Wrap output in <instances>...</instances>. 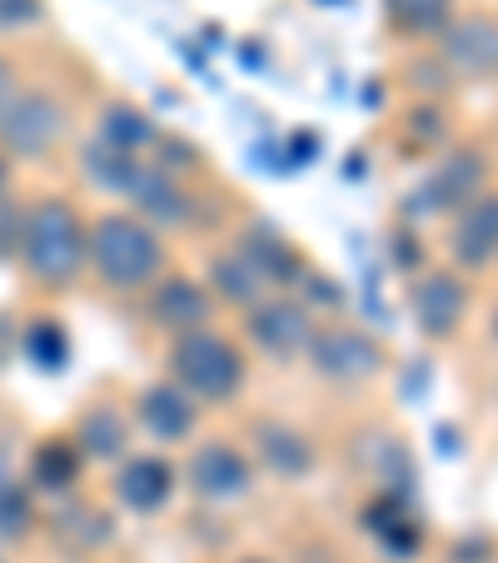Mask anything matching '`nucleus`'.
Listing matches in <instances>:
<instances>
[{
    "instance_id": "12",
    "label": "nucleus",
    "mask_w": 498,
    "mask_h": 563,
    "mask_svg": "<svg viewBox=\"0 0 498 563\" xmlns=\"http://www.w3.org/2000/svg\"><path fill=\"white\" fill-rule=\"evenodd\" d=\"M234 250H240L250 265H255V275L265 279V285H279V289H289L295 279H305L309 275V265H305V255H299V245L289 240L279 224H269V220H250L240 234H234Z\"/></svg>"
},
{
    "instance_id": "19",
    "label": "nucleus",
    "mask_w": 498,
    "mask_h": 563,
    "mask_svg": "<svg viewBox=\"0 0 498 563\" xmlns=\"http://www.w3.org/2000/svg\"><path fill=\"white\" fill-rule=\"evenodd\" d=\"M204 285L220 305H234V309H255L265 299V279L255 275V265L240 255V250H214L210 265H204Z\"/></svg>"
},
{
    "instance_id": "22",
    "label": "nucleus",
    "mask_w": 498,
    "mask_h": 563,
    "mask_svg": "<svg viewBox=\"0 0 498 563\" xmlns=\"http://www.w3.org/2000/svg\"><path fill=\"white\" fill-rule=\"evenodd\" d=\"M96 135L106 140V145H115V150H130V155H145V150L159 145V130L150 125V115L145 110H135V106H125V100H110V106L100 110Z\"/></svg>"
},
{
    "instance_id": "14",
    "label": "nucleus",
    "mask_w": 498,
    "mask_h": 563,
    "mask_svg": "<svg viewBox=\"0 0 498 563\" xmlns=\"http://www.w3.org/2000/svg\"><path fill=\"white\" fill-rule=\"evenodd\" d=\"M135 419L159 444H185L195 434V424H200V405L175 379H159L135 394Z\"/></svg>"
},
{
    "instance_id": "6",
    "label": "nucleus",
    "mask_w": 498,
    "mask_h": 563,
    "mask_svg": "<svg viewBox=\"0 0 498 563\" xmlns=\"http://www.w3.org/2000/svg\"><path fill=\"white\" fill-rule=\"evenodd\" d=\"M314 314H309L299 299L275 295V299H259L255 309H244V340L255 344L265 360L289 364L299 354H309V340H314Z\"/></svg>"
},
{
    "instance_id": "4",
    "label": "nucleus",
    "mask_w": 498,
    "mask_h": 563,
    "mask_svg": "<svg viewBox=\"0 0 498 563\" xmlns=\"http://www.w3.org/2000/svg\"><path fill=\"white\" fill-rule=\"evenodd\" d=\"M65 110L51 90H15L11 106L0 110V150L21 159H41L60 145Z\"/></svg>"
},
{
    "instance_id": "28",
    "label": "nucleus",
    "mask_w": 498,
    "mask_h": 563,
    "mask_svg": "<svg viewBox=\"0 0 498 563\" xmlns=\"http://www.w3.org/2000/svg\"><path fill=\"white\" fill-rule=\"evenodd\" d=\"M5 185H11V155L0 150V200H5Z\"/></svg>"
},
{
    "instance_id": "26",
    "label": "nucleus",
    "mask_w": 498,
    "mask_h": 563,
    "mask_svg": "<svg viewBox=\"0 0 498 563\" xmlns=\"http://www.w3.org/2000/svg\"><path fill=\"white\" fill-rule=\"evenodd\" d=\"M25 214L21 205L0 200V260H21V240H25Z\"/></svg>"
},
{
    "instance_id": "23",
    "label": "nucleus",
    "mask_w": 498,
    "mask_h": 563,
    "mask_svg": "<svg viewBox=\"0 0 498 563\" xmlns=\"http://www.w3.org/2000/svg\"><path fill=\"white\" fill-rule=\"evenodd\" d=\"M35 529V504H31V484L0 459V543H21Z\"/></svg>"
},
{
    "instance_id": "20",
    "label": "nucleus",
    "mask_w": 498,
    "mask_h": 563,
    "mask_svg": "<svg viewBox=\"0 0 498 563\" xmlns=\"http://www.w3.org/2000/svg\"><path fill=\"white\" fill-rule=\"evenodd\" d=\"M80 468H86V454L75 439H45L31 459V489L41 494H70L80 484Z\"/></svg>"
},
{
    "instance_id": "18",
    "label": "nucleus",
    "mask_w": 498,
    "mask_h": 563,
    "mask_svg": "<svg viewBox=\"0 0 498 563\" xmlns=\"http://www.w3.org/2000/svg\"><path fill=\"white\" fill-rule=\"evenodd\" d=\"M75 444H80V454L86 459H96V464H120V459L130 454L125 415H120L115 405H106V399L86 405L80 409V419H75Z\"/></svg>"
},
{
    "instance_id": "30",
    "label": "nucleus",
    "mask_w": 498,
    "mask_h": 563,
    "mask_svg": "<svg viewBox=\"0 0 498 563\" xmlns=\"http://www.w3.org/2000/svg\"><path fill=\"white\" fill-rule=\"evenodd\" d=\"M494 324H498V319H494ZM494 334H498V330H494Z\"/></svg>"
},
{
    "instance_id": "1",
    "label": "nucleus",
    "mask_w": 498,
    "mask_h": 563,
    "mask_svg": "<svg viewBox=\"0 0 498 563\" xmlns=\"http://www.w3.org/2000/svg\"><path fill=\"white\" fill-rule=\"evenodd\" d=\"M165 234L135 210H106L90 220V275L110 295H150L165 279Z\"/></svg>"
},
{
    "instance_id": "29",
    "label": "nucleus",
    "mask_w": 498,
    "mask_h": 563,
    "mask_svg": "<svg viewBox=\"0 0 498 563\" xmlns=\"http://www.w3.org/2000/svg\"><path fill=\"white\" fill-rule=\"evenodd\" d=\"M244 563H269V559H244Z\"/></svg>"
},
{
    "instance_id": "2",
    "label": "nucleus",
    "mask_w": 498,
    "mask_h": 563,
    "mask_svg": "<svg viewBox=\"0 0 498 563\" xmlns=\"http://www.w3.org/2000/svg\"><path fill=\"white\" fill-rule=\"evenodd\" d=\"M21 269L41 289H70L80 269H90V224L75 214L65 195H45L25 214Z\"/></svg>"
},
{
    "instance_id": "24",
    "label": "nucleus",
    "mask_w": 498,
    "mask_h": 563,
    "mask_svg": "<svg viewBox=\"0 0 498 563\" xmlns=\"http://www.w3.org/2000/svg\"><path fill=\"white\" fill-rule=\"evenodd\" d=\"M389 21L403 35H444L449 31V0H389Z\"/></svg>"
},
{
    "instance_id": "16",
    "label": "nucleus",
    "mask_w": 498,
    "mask_h": 563,
    "mask_svg": "<svg viewBox=\"0 0 498 563\" xmlns=\"http://www.w3.org/2000/svg\"><path fill=\"white\" fill-rule=\"evenodd\" d=\"M250 444H255L259 464H265L275 478H285V484L309 478V468H314V459H319L314 444H309V434H299V429L285 424V419H255Z\"/></svg>"
},
{
    "instance_id": "21",
    "label": "nucleus",
    "mask_w": 498,
    "mask_h": 563,
    "mask_svg": "<svg viewBox=\"0 0 498 563\" xmlns=\"http://www.w3.org/2000/svg\"><path fill=\"white\" fill-rule=\"evenodd\" d=\"M80 165H86V180L100 185L106 195H130V185H135V175L145 170V159L130 155V150H115L106 145V140H90L86 155H80Z\"/></svg>"
},
{
    "instance_id": "9",
    "label": "nucleus",
    "mask_w": 498,
    "mask_h": 563,
    "mask_svg": "<svg viewBox=\"0 0 498 563\" xmlns=\"http://www.w3.org/2000/svg\"><path fill=\"white\" fill-rule=\"evenodd\" d=\"M214 305H220V299L210 295V285H200V279H190V275H165L145 295V324H155V330H165L170 340H180V334H195L210 324Z\"/></svg>"
},
{
    "instance_id": "17",
    "label": "nucleus",
    "mask_w": 498,
    "mask_h": 563,
    "mask_svg": "<svg viewBox=\"0 0 498 563\" xmlns=\"http://www.w3.org/2000/svg\"><path fill=\"white\" fill-rule=\"evenodd\" d=\"M439 45H444V60L458 75H478V80L498 75V21H488V15H458V21H449Z\"/></svg>"
},
{
    "instance_id": "27",
    "label": "nucleus",
    "mask_w": 498,
    "mask_h": 563,
    "mask_svg": "<svg viewBox=\"0 0 498 563\" xmlns=\"http://www.w3.org/2000/svg\"><path fill=\"white\" fill-rule=\"evenodd\" d=\"M11 96H15V75H11V65L0 60V110L11 106Z\"/></svg>"
},
{
    "instance_id": "13",
    "label": "nucleus",
    "mask_w": 498,
    "mask_h": 563,
    "mask_svg": "<svg viewBox=\"0 0 498 563\" xmlns=\"http://www.w3.org/2000/svg\"><path fill=\"white\" fill-rule=\"evenodd\" d=\"M175 484H180V474H175L170 459H159V454H125L115 464L110 494H115L130 514H159L165 504L175 499Z\"/></svg>"
},
{
    "instance_id": "10",
    "label": "nucleus",
    "mask_w": 498,
    "mask_h": 563,
    "mask_svg": "<svg viewBox=\"0 0 498 563\" xmlns=\"http://www.w3.org/2000/svg\"><path fill=\"white\" fill-rule=\"evenodd\" d=\"M130 205H135L140 220H150L155 230H175V224H195V214H200V200H195V190L185 185V175L165 170V165H150L135 175V185H130L125 195Z\"/></svg>"
},
{
    "instance_id": "3",
    "label": "nucleus",
    "mask_w": 498,
    "mask_h": 563,
    "mask_svg": "<svg viewBox=\"0 0 498 563\" xmlns=\"http://www.w3.org/2000/svg\"><path fill=\"white\" fill-rule=\"evenodd\" d=\"M165 364H170V379L190 394L195 405H230V399L244 394V384H250V360H244V350L230 334L214 330V324L170 340Z\"/></svg>"
},
{
    "instance_id": "11",
    "label": "nucleus",
    "mask_w": 498,
    "mask_h": 563,
    "mask_svg": "<svg viewBox=\"0 0 498 563\" xmlns=\"http://www.w3.org/2000/svg\"><path fill=\"white\" fill-rule=\"evenodd\" d=\"M409 309H413V324H419L424 340H454L458 324H464V314H468L464 275H454V269H434V275L413 279Z\"/></svg>"
},
{
    "instance_id": "25",
    "label": "nucleus",
    "mask_w": 498,
    "mask_h": 563,
    "mask_svg": "<svg viewBox=\"0 0 498 563\" xmlns=\"http://www.w3.org/2000/svg\"><path fill=\"white\" fill-rule=\"evenodd\" d=\"M25 350H31L45 369H60L70 344H65V334L55 330V319H35V330H31V340H25Z\"/></svg>"
},
{
    "instance_id": "7",
    "label": "nucleus",
    "mask_w": 498,
    "mask_h": 563,
    "mask_svg": "<svg viewBox=\"0 0 498 563\" xmlns=\"http://www.w3.org/2000/svg\"><path fill=\"white\" fill-rule=\"evenodd\" d=\"M309 369L329 384H359L384 369V350L359 324H319L309 340Z\"/></svg>"
},
{
    "instance_id": "15",
    "label": "nucleus",
    "mask_w": 498,
    "mask_h": 563,
    "mask_svg": "<svg viewBox=\"0 0 498 563\" xmlns=\"http://www.w3.org/2000/svg\"><path fill=\"white\" fill-rule=\"evenodd\" d=\"M449 260L458 269H488L498 265V190H484L474 205L454 214L449 230Z\"/></svg>"
},
{
    "instance_id": "5",
    "label": "nucleus",
    "mask_w": 498,
    "mask_h": 563,
    "mask_svg": "<svg viewBox=\"0 0 498 563\" xmlns=\"http://www.w3.org/2000/svg\"><path fill=\"white\" fill-rule=\"evenodd\" d=\"M185 484L210 504H240L255 494V459L230 439H204L185 459Z\"/></svg>"
},
{
    "instance_id": "8",
    "label": "nucleus",
    "mask_w": 498,
    "mask_h": 563,
    "mask_svg": "<svg viewBox=\"0 0 498 563\" xmlns=\"http://www.w3.org/2000/svg\"><path fill=\"white\" fill-rule=\"evenodd\" d=\"M484 180H488L484 150H474V145L454 150V155L439 159V170L419 185L413 214H458L464 205H474L478 195H484Z\"/></svg>"
}]
</instances>
